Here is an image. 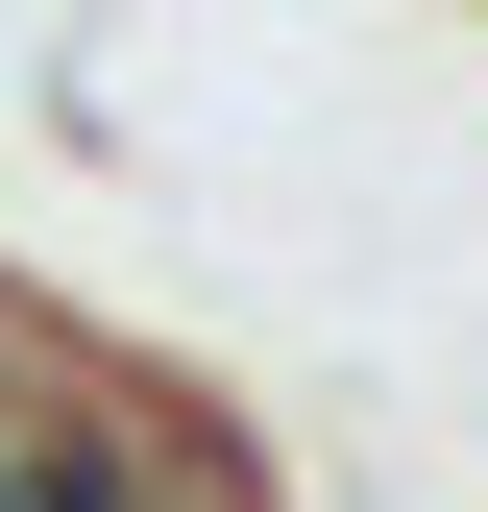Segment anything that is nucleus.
<instances>
[{
	"mask_svg": "<svg viewBox=\"0 0 488 512\" xmlns=\"http://www.w3.org/2000/svg\"><path fill=\"white\" fill-rule=\"evenodd\" d=\"M0 512H25V439H0Z\"/></svg>",
	"mask_w": 488,
	"mask_h": 512,
	"instance_id": "1",
	"label": "nucleus"
}]
</instances>
